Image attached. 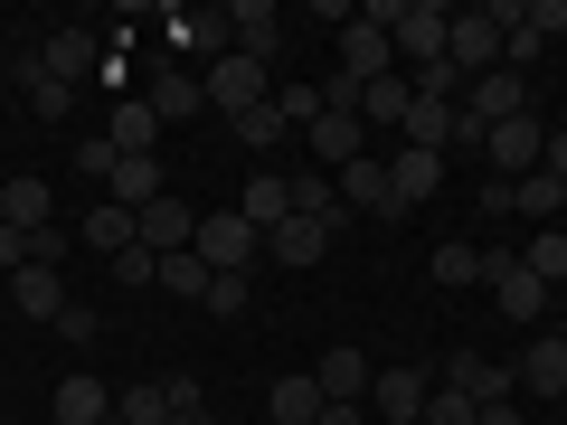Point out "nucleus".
Segmentation results:
<instances>
[{
    "label": "nucleus",
    "instance_id": "nucleus-18",
    "mask_svg": "<svg viewBox=\"0 0 567 425\" xmlns=\"http://www.w3.org/2000/svg\"><path fill=\"white\" fill-rule=\"evenodd\" d=\"M237 218L256 227V237H265V227H284V218H293V170H256V180L237 189Z\"/></svg>",
    "mask_w": 567,
    "mask_h": 425
},
{
    "label": "nucleus",
    "instance_id": "nucleus-20",
    "mask_svg": "<svg viewBox=\"0 0 567 425\" xmlns=\"http://www.w3.org/2000/svg\"><path fill=\"white\" fill-rule=\"evenodd\" d=\"M331 237H341V227H322V218H284V227H265V256L275 265H322Z\"/></svg>",
    "mask_w": 567,
    "mask_h": 425
},
{
    "label": "nucleus",
    "instance_id": "nucleus-35",
    "mask_svg": "<svg viewBox=\"0 0 567 425\" xmlns=\"http://www.w3.org/2000/svg\"><path fill=\"white\" fill-rule=\"evenodd\" d=\"M227 123H237V142H246V152H275V142L293 133V123L275 114V95H265V104H246V114H227Z\"/></svg>",
    "mask_w": 567,
    "mask_h": 425
},
{
    "label": "nucleus",
    "instance_id": "nucleus-19",
    "mask_svg": "<svg viewBox=\"0 0 567 425\" xmlns=\"http://www.w3.org/2000/svg\"><path fill=\"white\" fill-rule=\"evenodd\" d=\"M331 180H341V208L350 218H398V199H388V162H350V170H331Z\"/></svg>",
    "mask_w": 567,
    "mask_h": 425
},
{
    "label": "nucleus",
    "instance_id": "nucleus-10",
    "mask_svg": "<svg viewBox=\"0 0 567 425\" xmlns=\"http://www.w3.org/2000/svg\"><path fill=\"white\" fill-rule=\"evenodd\" d=\"M483 283H492V303H502L511 322H539V312H548V283L529 274L520 256H483Z\"/></svg>",
    "mask_w": 567,
    "mask_h": 425
},
{
    "label": "nucleus",
    "instance_id": "nucleus-30",
    "mask_svg": "<svg viewBox=\"0 0 567 425\" xmlns=\"http://www.w3.org/2000/svg\"><path fill=\"white\" fill-rule=\"evenodd\" d=\"M265 406H275V425H322V379H312V369H303V379H275V397H265Z\"/></svg>",
    "mask_w": 567,
    "mask_h": 425
},
{
    "label": "nucleus",
    "instance_id": "nucleus-12",
    "mask_svg": "<svg viewBox=\"0 0 567 425\" xmlns=\"http://www.w3.org/2000/svg\"><path fill=\"white\" fill-rule=\"evenodd\" d=\"M435 180H445V152H416V142H398V152H388V199H398V218L435 199Z\"/></svg>",
    "mask_w": 567,
    "mask_h": 425
},
{
    "label": "nucleus",
    "instance_id": "nucleus-36",
    "mask_svg": "<svg viewBox=\"0 0 567 425\" xmlns=\"http://www.w3.org/2000/svg\"><path fill=\"white\" fill-rule=\"evenodd\" d=\"M520 265H529V274L548 283V293H558V283H567V227H539V237H529V256H520Z\"/></svg>",
    "mask_w": 567,
    "mask_h": 425
},
{
    "label": "nucleus",
    "instance_id": "nucleus-3",
    "mask_svg": "<svg viewBox=\"0 0 567 425\" xmlns=\"http://www.w3.org/2000/svg\"><path fill=\"white\" fill-rule=\"evenodd\" d=\"M162 48H171V58H208V66H218V58H237V39H227V10H162Z\"/></svg>",
    "mask_w": 567,
    "mask_h": 425
},
{
    "label": "nucleus",
    "instance_id": "nucleus-17",
    "mask_svg": "<svg viewBox=\"0 0 567 425\" xmlns=\"http://www.w3.org/2000/svg\"><path fill=\"white\" fill-rule=\"evenodd\" d=\"M104 189H114V208H133V218H142L152 199H171V170H162V152H133V162H114V180H104Z\"/></svg>",
    "mask_w": 567,
    "mask_h": 425
},
{
    "label": "nucleus",
    "instance_id": "nucleus-7",
    "mask_svg": "<svg viewBox=\"0 0 567 425\" xmlns=\"http://www.w3.org/2000/svg\"><path fill=\"white\" fill-rule=\"evenodd\" d=\"M142 104L162 114V133L171 123H189V114H208V85H199V66H181V58H162L152 66V85H142Z\"/></svg>",
    "mask_w": 567,
    "mask_h": 425
},
{
    "label": "nucleus",
    "instance_id": "nucleus-28",
    "mask_svg": "<svg viewBox=\"0 0 567 425\" xmlns=\"http://www.w3.org/2000/svg\"><path fill=\"white\" fill-rule=\"evenodd\" d=\"M76 237L95 246V256H133V246H142V227H133V208H114V199H104V208H85V227H76Z\"/></svg>",
    "mask_w": 567,
    "mask_h": 425
},
{
    "label": "nucleus",
    "instance_id": "nucleus-34",
    "mask_svg": "<svg viewBox=\"0 0 567 425\" xmlns=\"http://www.w3.org/2000/svg\"><path fill=\"white\" fill-rule=\"evenodd\" d=\"M406 104H416V85H406V76L360 85V123H406Z\"/></svg>",
    "mask_w": 567,
    "mask_h": 425
},
{
    "label": "nucleus",
    "instance_id": "nucleus-43",
    "mask_svg": "<svg viewBox=\"0 0 567 425\" xmlns=\"http://www.w3.org/2000/svg\"><path fill=\"white\" fill-rule=\"evenodd\" d=\"M275 114H284V123H303V133H312V114H322V95H312V85H284V95H275Z\"/></svg>",
    "mask_w": 567,
    "mask_h": 425
},
{
    "label": "nucleus",
    "instance_id": "nucleus-4",
    "mask_svg": "<svg viewBox=\"0 0 567 425\" xmlns=\"http://www.w3.org/2000/svg\"><path fill=\"white\" fill-rule=\"evenodd\" d=\"M483 152H492L502 180H529V170L548 162V123L539 114H511V123H492V133H483Z\"/></svg>",
    "mask_w": 567,
    "mask_h": 425
},
{
    "label": "nucleus",
    "instance_id": "nucleus-31",
    "mask_svg": "<svg viewBox=\"0 0 567 425\" xmlns=\"http://www.w3.org/2000/svg\"><path fill=\"white\" fill-rule=\"evenodd\" d=\"M293 218L341 227V218H350V208H341V180H331V170H293Z\"/></svg>",
    "mask_w": 567,
    "mask_h": 425
},
{
    "label": "nucleus",
    "instance_id": "nucleus-37",
    "mask_svg": "<svg viewBox=\"0 0 567 425\" xmlns=\"http://www.w3.org/2000/svg\"><path fill=\"white\" fill-rule=\"evenodd\" d=\"M114 416H123V425H171V397H162V379H152V387H123V397H114Z\"/></svg>",
    "mask_w": 567,
    "mask_h": 425
},
{
    "label": "nucleus",
    "instance_id": "nucleus-41",
    "mask_svg": "<svg viewBox=\"0 0 567 425\" xmlns=\"http://www.w3.org/2000/svg\"><path fill=\"white\" fill-rule=\"evenodd\" d=\"M208 312L237 322V312H246V274H208Z\"/></svg>",
    "mask_w": 567,
    "mask_h": 425
},
{
    "label": "nucleus",
    "instance_id": "nucleus-26",
    "mask_svg": "<svg viewBox=\"0 0 567 425\" xmlns=\"http://www.w3.org/2000/svg\"><path fill=\"white\" fill-rule=\"evenodd\" d=\"M312 379H322V397H331V406H360V397H369V379H379V369H369L360 350L341 341V350H322V369H312Z\"/></svg>",
    "mask_w": 567,
    "mask_h": 425
},
{
    "label": "nucleus",
    "instance_id": "nucleus-52",
    "mask_svg": "<svg viewBox=\"0 0 567 425\" xmlns=\"http://www.w3.org/2000/svg\"><path fill=\"white\" fill-rule=\"evenodd\" d=\"M104 425H123V416H104Z\"/></svg>",
    "mask_w": 567,
    "mask_h": 425
},
{
    "label": "nucleus",
    "instance_id": "nucleus-22",
    "mask_svg": "<svg viewBox=\"0 0 567 425\" xmlns=\"http://www.w3.org/2000/svg\"><path fill=\"white\" fill-rule=\"evenodd\" d=\"M39 66H48L58 85H85V76L104 66V48H95V29H58V39L39 48Z\"/></svg>",
    "mask_w": 567,
    "mask_h": 425
},
{
    "label": "nucleus",
    "instance_id": "nucleus-1",
    "mask_svg": "<svg viewBox=\"0 0 567 425\" xmlns=\"http://www.w3.org/2000/svg\"><path fill=\"white\" fill-rule=\"evenodd\" d=\"M189 256H199L208 274H246V265L265 256V237L237 218V208H208V218H199V237H189Z\"/></svg>",
    "mask_w": 567,
    "mask_h": 425
},
{
    "label": "nucleus",
    "instance_id": "nucleus-6",
    "mask_svg": "<svg viewBox=\"0 0 567 425\" xmlns=\"http://www.w3.org/2000/svg\"><path fill=\"white\" fill-rule=\"evenodd\" d=\"M227 39H237V58H256L265 76H275V58H284V10H275V0H227Z\"/></svg>",
    "mask_w": 567,
    "mask_h": 425
},
{
    "label": "nucleus",
    "instance_id": "nucleus-9",
    "mask_svg": "<svg viewBox=\"0 0 567 425\" xmlns=\"http://www.w3.org/2000/svg\"><path fill=\"white\" fill-rule=\"evenodd\" d=\"M511 114H529V76L492 66V76L464 85V123H473V133H492V123H511Z\"/></svg>",
    "mask_w": 567,
    "mask_h": 425
},
{
    "label": "nucleus",
    "instance_id": "nucleus-29",
    "mask_svg": "<svg viewBox=\"0 0 567 425\" xmlns=\"http://www.w3.org/2000/svg\"><path fill=\"white\" fill-rule=\"evenodd\" d=\"M558 208H567V180H548V170L511 180V218H529V227H558Z\"/></svg>",
    "mask_w": 567,
    "mask_h": 425
},
{
    "label": "nucleus",
    "instance_id": "nucleus-16",
    "mask_svg": "<svg viewBox=\"0 0 567 425\" xmlns=\"http://www.w3.org/2000/svg\"><path fill=\"white\" fill-rule=\"evenodd\" d=\"M133 227H142V246H152V256H181V246L199 237V208H189L181 189H171V199H152V208H142Z\"/></svg>",
    "mask_w": 567,
    "mask_h": 425
},
{
    "label": "nucleus",
    "instance_id": "nucleus-40",
    "mask_svg": "<svg viewBox=\"0 0 567 425\" xmlns=\"http://www.w3.org/2000/svg\"><path fill=\"white\" fill-rule=\"evenodd\" d=\"M114 162H123V152H114L104 133H85V142H76V170H85V180H114Z\"/></svg>",
    "mask_w": 567,
    "mask_h": 425
},
{
    "label": "nucleus",
    "instance_id": "nucleus-50",
    "mask_svg": "<svg viewBox=\"0 0 567 425\" xmlns=\"http://www.w3.org/2000/svg\"><path fill=\"white\" fill-rule=\"evenodd\" d=\"M473 425H520V406H483V416H473Z\"/></svg>",
    "mask_w": 567,
    "mask_h": 425
},
{
    "label": "nucleus",
    "instance_id": "nucleus-5",
    "mask_svg": "<svg viewBox=\"0 0 567 425\" xmlns=\"http://www.w3.org/2000/svg\"><path fill=\"white\" fill-rule=\"evenodd\" d=\"M445 66L454 76H492V66H502V20H492V10H454V39H445Z\"/></svg>",
    "mask_w": 567,
    "mask_h": 425
},
{
    "label": "nucleus",
    "instance_id": "nucleus-42",
    "mask_svg": "<svg viewBox=\"0 0 567 425\" xmlns=\"http://www.w3.org/2000/svg\"><path fill=\"white\" fill-rule=\"evenodd\" d=\"M473 416H483V406L454 397V387H435V397H425V425H473Z\"/></svg>",
    "mask_w": 567,
    "mask_h": 425
},
{
    "label": "nucleus",
    "instance_id": "nucleus-48",
    "mask_svg": "<svg viewBox=\"0 0 567 425\" xmlns=\"http://www.w3.org/2000/svg\"><path fill=\"white\" fill-rule=\"evenodd\" d=\"M171 425H218V406L199 397V406H181V416H171Z\"/></svg>",
    "mask_w": 567,
    "mask_h": 425
},
{
    "label": "nucleus",
    "instance_id": "nucleus-39",
    "mask_svg": "<svg viewBox=\"0 0 567 425\" xmlns=\"http://www.w3.org/2000/svg\"><path fill=\"white\" fill-rule=\"evenodd\" d=\"M520 20H529V39H567V0H520Z\"/></svg>",
    "mask_w": 567,
    "mask_h": 425
},
{
    "label": "nucleus",
    "instance_id": "nucleus-44",
    "mask_svg": "<svg viewBox=\"0 0 567 425\" xmlns=\"http://www.w3.org/2000/svg\"><path fill=\"white\" fill-rule=\"evenodd\" d=\"M58 341H76V350H85V341H104V322H95L85 303H66V312H58Z\"/></svg>",
    "mask_w": 567,
    "mask_h": 425
},
{
    "label": "nucleus",
    "instance_id": "nucleus-8",
    "mask_svg": "<svg viewBox=\"0 0 567 425\" xmlns=\"http://www.w3.org/2000/svg\"><path fill=\"white\" fill-rule=\"evenodd\" d=\"M445 387H454V397H473V406H511V397H520V369L483 360V350H454V360H445Z\"/></svg>",
    "mask_w": 567,
    "mask_h": 425
},
{
    "label": "nucleus",
    "instance_id": "nucleus-13",
    "mask_svg": "<svg viewBox=\"0 0 567 425\" xmlns=\"http://www.w3.org/2000/svg\"><path fill=\"white\" fill-rule=\"evenodd\" d=\"M341 76H350V85L398 76V39H388V29H369V20H350V29H341Z\"/></svg>",
    "mask_w": 567,
    "mask_h": 425
},
{
    "label": "nucleus",
    "instance_id": "nucleus-11",
    "mask_svg": "<svg viewBox=\"0 0 567 425\" xmlns=\"http://www.w3.org/2000/svg\"><path fill=\"white\" fill-rule=\"evenodd\" d=\"M425 397H435L425 369H379L369 379V416H388V425H425Z\"/></svg>",
    "mask_w": 567,
    "mask_h": 425
},
{
    "label": "nucleus",
    "instance_id": "nucleus-23",
    "mask_svg": "<svg viewBox=\"0 0 567 425\" xmlns=\"http://www.w3.org/2000/svg\"><path fill=\"white\" fill-rule=\"evenodd\" d=\"M520 387L529 397H567V331H539L520 350Z\"/></svg>",
    "mask_w": 567,
    "mask_h": 425
},
{
    "label": "nucleus",
    "instance_id": "nucleus-27",
    "mask_svg": "<svg viewBox=\"0 0 567 425\" xmlns=\"http://www.w3.org/2000/svg\"><path fill=\"white\" fill-rule=\"evenodd\" d=\"M104 416H114V387L104 379H85V369L58 379V425H104Z\"/></svg>",
    "mask_w": 567,
    "mask_h": 425
},
{
    "label": "nucleus",
    "instance_id": "nucleus-25",
    "mask_svg": "<svg viewBox=\"0 0 567 425\" xmlns=\"http://www.w3.org/2000/svg\"><path fill=\"white\" fill-rule=\"evenodd\" d=\"M10 303H20L29 322H58L66 312V274L58 265H20V274H10Z\"/></svg>",
    "mask_w": 567,
    "mask_h": 425
},
{
    "label": "nucleus",
    "instance_id": "nucleus-32",
    "mask_svg": "<svg viewBox=\"0 0 567 425\" xmlns=\"http://www.w3.org/2000/svg\"><path fill=\"white\" fill-rule=\"evenodd\" d=\"M20 85H29V114H39V123H66V104H76V85H58V76H48V66H39V48L20 58Z\"/></svg>",
    "mask_w": 567,
    "mask_h": 425
},
{
    "label": "nucleus",
    "instance_id": "nucleus-24",
    "mask_svg": "<svg viewBox=\"0 0 567 425\" xmlns=\"http://www.w3.org/2000/svg\"><path fill=\"white\" fill-rule=\"evenodd\" d=\"M104 142H114L123 162H133V152H162V114H152L142 95H123L114 114H104Z\"/></svg>",
    "mask_w": 567,
    "mask_h": 425
},
{
    "label": "nucleus",
    "instance_id": "nucleus-38",
    "mask_svg": "<svg viewBox=\"0 0 567 425\" xmlns=\"http://www.w3.org/2000/svg\"><path fill=\"white\" fill-rule=\"evenodd\" d=\"M435 283H483V246H435Z\"/></svg>",
    "mask_w": 567,
    "mask_h": 425
},
{
    "label": "nucleus",
    "instance_id": "nucleus-51",
    "mask_svg": "<svg viewBox=\"0 0 567 425\" xmlns=\"http://www.w3.org/2000/svg\"><path fill=\"white\" fill-rule=\"evenodd\" d=\"M558 303H567V283H558Z\"/></svg>",
    "mask_w": 567,
    "mask_h": 425
},
{
    "label": "nucleus",
    "instance_id": "nucleus-49",
    "mask_svg": "<svg viewBox=\"0 0 567 425\" xmlns=\"http://www.w3.org/2000/svg\"><path fill=\"white\" fill-rule=\"evenodd\" d=\"M369 416V406H322V425H360Z\"/></svg>",
    "mask_w": 567,
    "mask_h": 425
},
{
    "label": "nucleus",
    "instance_id": "nucleus-15",
    "mask_svg": "<svg viewBox=\"0 0 567 425\" xmlns=\"http://www.w3.org/2000/svg\"><path fill=\"white\" fill-rule=\"evenodd\" d=\"M199 85H208V104H227V114H246V104H265V95H275L256 58H218V66H199Z\"/></svg>",
    "mask_w": 567,
    "mask_h": 425
},
{
    "label": "nucleus",
    "instance_id": "nucleus-14",
    "mask_svg": "<svg viewBox=\"0 0 567 425\" xmlns=\"http://www.w3.org/2000/svg\"><path fill=\"white\" fill-rule=\"evenodd\" d=\"M0 227H20V237L58 227V189H48L39 170H20V180H0Z\"/></svg>",
    "mask_w": 567,
    "mask_h": 425
},
{
    "label": "nucleus",
    "instance_id": "nucleus-2",
    "mask_svg": "<svg viewBox=\"0 0 567 425\" xmlns=\"http://www.w3.org/2000/svg\"><path fill=\"white\" fill-rule=\"evenodd\" d=\"M445 39H454V10H435V0H406V10H398V76L445 66Z\"/></svg>",
    "mask_w": 567,
    "mask_h": 425
},
{
    "label": "nucleus",
    "instance_id": "nucleus-33",
    "mask_svg": "<svg viewBox=\"0 0 567 425\" xmlns=\"http://www.w3.org/2000/svg\"><path fill=\"white\" fill-rule=\"evenodd\" d=\"M152 283H162V293H181V303H208V265L189 256V246H181V256H162V265H152Z\"/></svg>",
    "mask_w": 567,
    "mask_h": 425
},
{
    "label": "nucleus",
    "instance_id": "nucleus-47",
    "mask_svg": "<svg viewBox=\"0 0 567 425\" xmlns=\"http://www.w3.org/2000/svg\"><path fill=\"white\" fill-rule=\"evenodd\" d=\"M539 170H548V180H567V133H548V162Z\"/></svg>",
    "mask_w": 567,
    "mask_h": 425
},
{
    "label": "nucleus",
    "instance_id": "nucleus-45",
    "mask_svg": "<svg viewBox=\"0 0 567 425\" xmlns=\"http://www.w3.org/2000/svg\"><path fill=\"white\" fill-rule=\"evenodd\" d=\"M152 265H162V256H152V246H133V256H114V274H123V283L142 293V283H152Z\"/></svg>",
    "mask_w": 567,
    "mask_h": 425
},
{
    "label": "nucleus",
    "instance_id": "nucleus-21",
    "mask_svg": "<svg viewBox=\"0 0 567 425\" xmlns=\"http://www.w3.org/2000/svg\"><path fill=\"white\" fill-rule=\"evenodd\" d=\"M360 133H369V123L360 114H312V170H350V162H360Z\"/></svg>",
    "mask_w": 567,
    "mask_h": 425
},
{
    "label": "nucleus",
    "instance_id": "nucleus-46",
    "mask_svg": "<svg viewBox=\"0 0 567 425\" xmlns=\"http://www.w3.org/2000/svg\"><path fill=\"white\" fill-rule=\"evenodd\" d=\"M20 265H29V237H20V227H0V274H20Z\"/></svg>",
    "mask_w": 567,
    "mask_h": 425
}]
</instances>
